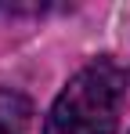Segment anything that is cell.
<instances>
[{"label":"cell","mask_w":130,"mask_h":134,"mask_svg":"<svg viewBox=\"0 0 130 134\" xmlns=\"http://www.w3.org/2000/svg\"><path fill=\"white\" fill-rule=\"evenodd\" d=\"M29 116H33V105H29V98L18 94V91L4 87L0 91V131H22L25 123H29Z\"/></svg>","instance_id":"7a4b0ae2"},{"label":"cell","mask_w":130,"mask_h":134,"mask_svg":"<svg viewBox=\"0 0 130 134\" xmlns=\"http://www.w3.org/2000/svg\"><path fill=\"white\" fill-rule=\"evenodd\" d=\"M127 94V72L116 62H94L80 69L43 120V134H112Z\"/></svg>","instance_id":"6da1fadb"},{"label":"cell","mask_w":130,"mask_h":134,"mask_svg":"<svg viewBox=\"0 0 130 134\" xmlns=\"http://www.w3.org/2000/svg\"><path fill=\"white\" fill-rule=\"evenodd\" d=\"M0 134H11V131H0Z\"/></svg>","instance_id":"3957f363"}]
</instances>
